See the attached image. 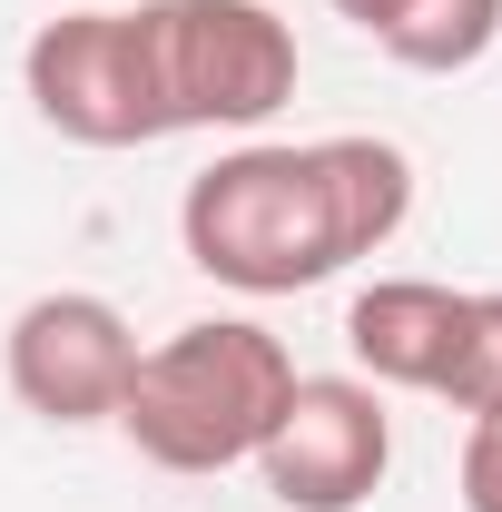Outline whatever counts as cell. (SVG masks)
Segmentation results:
<instances>
[{
  "mask_svg": "<svg viewBox=\"0 0 502 512\" xmlns=\"http://www.w3.org/2000/svg\"><path fill=\"white\" fill-rule=\"evenodd\" d=\"M414 217V158L394 138H247L207 158L178 197V247L197 276L237 296H306L355 256L404 237Z\"/></svg>",
  "mask_w": 502,
  "mask_h": 512,
  "instance_id": "1",
  "label": "cell"
},
{
  "mask_svg": "<svg viewBox=\"0 0 502 512\" xmlns=\"http://www.w3.org/2000/svg\"><path fill=\"white\" fill-rule=\"evenodd\" d=\"M286 394H296V355L256 316H197L158 345H138L119 434L158 473H227V463H256Z\"/></svg>",
  "mask_w": 502,
  "mask_h": 512,
  "instance_id": "2",
  "label": "cell"
},
{
  "mask_svg": "<svg viewBox=\"0 0 502 512\" xmlns=\"http://www.w3.org/2000/svg\"><path fill=\"white\" fill-rule=\"evenodd\" d=\"M138 50H148L158 138L266 128L296 99V30L266 0H138Z\"/></svg>",
  "mask_w": 502,
  "mask_h": 512,
  "instance_id": "3",
  "label": "cell"
},
{
  "mask_svg": "<svg viewBox=\"0 0 502 512\" xmlns=\"http://www.w3.org/2000/svg\"><path fill=\"white\" fill-rule=\"evenodd\" d=\"M20 89L40 128H60L69 148H148L158 99H148V50H138V10H60L30 30Z\"/></svg>",
  "mask_w": 502,
  "mask_h": 512,
  "instance_id": "4",
  "label": "cell"
},
{
  "mask_svg": "<svg viewBox=\"0 0 502 512\" xmlns=\"http://www.w3.org/2000/svg\"><path fill=\"white\" fill-rule=\"evenodd\" d=\"M276 512H365L394 473V414L365 375H296L276 434L256 444Z\"/></svg>",
  "mask_w": 502,
  "mask_h": 512,
  "instance_id": "5",
  "label": "cell"
},
{
  "mask_svg": "<svg viewBox=\"0 0 502 512\" xmlns=\"http://www.w3.org/2000/svg\"><path fill=\"white\" fill-rule=\"evenodd\" d=\"M0 375L20 394V414H40V424H119V394L138 375V325L109 306V296H89V286H60V296H30L10 335H0Z\"/></svg>",
  "mask_w": 502,
  "mask_h": 512,
  "instance_id": "6",
  "label": "cell"
},
{
  "mask_svg": "<svg viewBox=\"0 0 502 512\" xmlns=\"http://www.w3.org/2000/svg\"><path fill=\"white\" fill-rule=\"evenodd\" d=\"M453 335H463V286H443V276H375L345 306V355L365 384L434 394L453 365Z\"/></svg>",
  "mask_w": 502,
  "mask_h": 512,
  "instance_id": "7",
  "label": "cell"
},
{
  "mask_svg": "<svg viewBox=\"0 0 502 512\" xmlns=\"http://www.w3.org/2000/svg\"><path fill=\"white\" fill-rule=\"evenodd\" d=\"M502 40V0H414L394 30H384L375 50L394 69H424V79H453V69H473L483 50Z\"/></svg>",
  "mask_w": 502,
  "mask_h": 512,
  "instance_id": "8",
  "label": "cell"
},
{
  "mask_svg": "<svg viewBox=\"0 0 502 512\" xmlns=\"http://www.w3.org/2000/svg\"><path fill=\"white\" fill-rule=\"evenodd\" d=\"M434 394L453 414H502V286H463V335Z\"/></svg>",
  "mask_w": 502,
  "mask_h": 512,
  "instance_id": "9",
  "label": "cell"
},
{
  "mask_svg": "<svg viewBox=\"0 0 502 512\" xmlns=\"http://www.w3.org/2000/svg\"><path fill=\"white\" fill-rule=\"evenodd\" d=\"M463 512H502V414H473L463 434Z\"/></svg>",
  "mask_w": 502,
  "mask_h": 512,
  "instance_id": "10",
  "label": "cell"
},
{
  "mask_svg": "<svg viewBox=\"0 0 502 512\" xmlns=\"http://www.w3.org/2000/svg\"><path fill=\"white\" fill-rule=\"evenodd\" d=\"M325 10H335V20H355L365 40H384V30H394V20H404L414 0H325Z\"/></svg>",
  "mask_w": 502,
  "mask_h": 512,
  "instance_id": "11",
  "label": "cell"
}]
</instances>
